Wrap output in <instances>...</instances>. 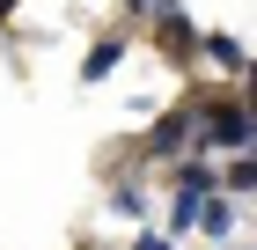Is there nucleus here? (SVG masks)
Wrapping results in <instances>:
<instances>
[{
    "mask_svg": "<svg viewBox=\"0 0 257 250\" xmlns=\"http://www.w3.org/2000/svg\"><path fill=\"white\" fill-rule=\"evenodd\" d=\"M169 192H220V162H206V154L177 162V170H169Z\"/></svg>",
    "mask_w": 257,
    "mask_h": 250,
    "instance_id": "7ed1b4c3",
    "label": "nucleus"
},
{
    "mask_svg": "<svg viewBox=\"0 0 257 250\" xmlns=\"http://www.w3.org/2000/svg\"><path fill=\"white\" fill-rule=\"evenodd\" d=\"M191 140L198 147H228V154H250V96H213V103H191Z\"/></svg>",
    "mask_w": 257,
    "mask_h": 250,
    "instance_id": "f257e3e1",
    "label": "nucleus"
},
{
    "mask_svg": "<svg viewBox=\"0 0 257 250\" xmlns=\"http://www.w3.org/2000/svg\"><path fill=\"white\" fill-rule=\"evenodd\" d=\"M191 103H177V111L169 118H155V125H147V162H177L184 147H191Z\"/></svg>",
    "mask_w": 257,
    "mask_h": 250,
    "instance_id": "f03ea898",
    "label": "nucleus"
},
{
    "mask_svg": "<svg viewBox=\"0 0 257 250\" xmlns=\"http://www.w3.org/2000/svg\"><path fill=\"white\" fill-rule=\"evenodd\" d=\"M206 59H213V66H228V74H250V52H242V37H206Z\"/></svg>",
    "mask_w": 257,
    "mask_h": 250,
    "instance_id": "39448f33",
    "label": "nucleus"
},
{
    "mask_svg": "<svg viewBox=\"0 0 257 250\" xmlns=\"http://www.w3.org/2000/svg\"><path fill=\"white\" fill-rule=\"evenodd\" d=\"M125 8H133V0H125Z\"/></svg>",
    "mask_w": 257,
    "mask_h": 250,
    "instance_id": "9d476101",
    "label": "nucleus"
},
{
    "mask_svg": "<svg viewBox=\"0 0 257 250\" xmlns=\"http://www.w3.org/2000/svg\"><path fill=\"white\" fill-rule=\"evenodd\" d=\"M8 15H15V0H0V22H8Z\"/></svg>",
    "mask_w": 257,
    "mask_h": 250,
    "instance_id": "1a4fd4ad",
    "label": "nucleus"
},
{
    "mask_svg": "<svg viewBox=\"0 0 257 250\" xmlns=\"http://www.w3.org/2000/svg\"><path fill=\"white\" fill-rule=\"evenodd\" d=\"M220 184H228L235 199H250V184H257V162H250V154H228V170H220Z\"/></svg>",
    "mask_w": 257,
    "mask_h": 250,
    "instance_id": "423d86ee",
    "label": "nucleus"
},
{
    "mask_svg": "<svg viewBox=\"0 0 257 250\" xmlns=\"http://www.w3.org/2000/svg\"><path fill=\"white\" fill-rule=\"evenodd\" d=\"M118 66H125V37H103L96 52L81 59V81H103V74H118Z\"/></svg>",
    "mask_w": 257,
    "mask_h": 250,
    "instance_id": "20e7f679",
    "label": "nucleus"
},
{
    "mask_svg": "<svg viewBox=\"0 0 257 250\" xmlns=\"http://www.w3.org/2000/svg\"><path fill=\"white\" fill-rule=\"evenodd\" d=\"M162 52H169V59L198 52V37H191V22H184V15H169V22H162Z\"/></svg>",
    "mask_w": 257,
    "mask_h": 250,
    "instance_id": "0eeeda50",
    "label": "nucleus"
},
{
    "mask_svg": "<svg viewBox=\"0 0 257 250\" xmlns=\"http://www.w3.org/2000/svg\"><path fill=\"white\" fill-rule=\"evenodd\" d=\"M133 250H177V243H169V235H155V228H140V235H133Z\"/></svg>",
    "mask_w": 257,
    "mask_h": 250,
    "instance_id": "6e6552de",
    "label": "nucleus"
}]
</instances>
